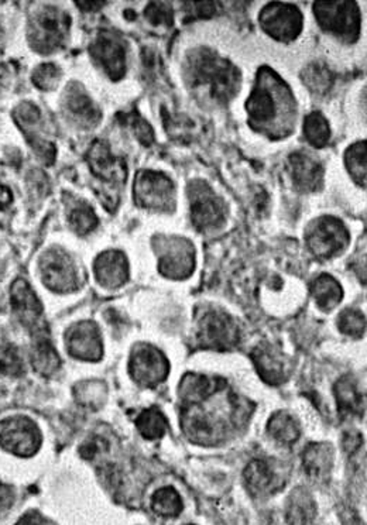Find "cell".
<instances>
[{
  "mask_svg": "<svg viewBox=\"0 0 367 525\" xmlns=\"http://www.w3.org/2000/svg\"><path fill=\"white\" fill-rule=\"evenodd\" d=\"M70 16L54 6H42L33 10L29 20V42L40 54H52L67 39Z\"/></svg>",
  "mask_w": 367,
  "mask_h": 525,
  "instance_id": "6da1fadb",
  "label": "cell"
},
{
  "mask_svg": "<svg viewBox=\"0 0 367 525\" xmlns=\"http://www.w3.org/2000/svg\"><path fill=\"white\" fill-rule=\"evenodd\" d=\"M191 77L195 85H210L216 99H231L239 88V72L236 68L212 52H202L193 57Z\"/></svg>",
  "mask_w": 367,
  "mask_h": 525,
  "instance_id": "7a4b0ae2",
  "label": "cell"
},
{
  "mask_svg": "<svg viewBox=\"0 0 367 525\" xmlns=\"http://www.w3.org/2000/svg\"><path fill=\"white\" fill-rule=\"evenodd\" d=\"M40 445L42 434L27 417H14L0 424V446L5 451L29 458L39 451Z\"/></svg>",
  "mask_w": 367,
  "mask_h": 525,
  "instance_id": "3957f363",
  "label": "cell"
},
{
  "mask_svg": "<svg viewBox=\"0 0 367 525\" xmlns=\"http://www.w3.org/2000/svg\"><path fill=\"white\" fill-rule=\"evenodd\" d=\"M40 273L45 287L54 293H71L78 288L74 261L61 248H50L42 256Z\"/></svg>",
  "mask_w": 367,
  "mask_h": 525,
  "instance_id": "277c9868",
  "label": "cell"
},
{
  "mask_svg": "<svg viewBox=\"0 0 367 525\" xmlns=\"http://www.w3.org/2000/svg\"><path fill=\"white\" fill-rule=\"evenodd\" d=\"M135 201L146 210H168L174 202V185L155 171H140L135 180Z\"/></svg>",
  "mask_w": 367,
  "mask_h": 525,
  "instance_id": "5b68a950",
  "label": "cell"
},
{
  "mask_svg": "<svg viewBox=\"0 0 367 525\" xmlns=\"http://www.w3.org/2000/svg\"><path fill=\"white\" fill-rule=\"evenodd\" d=\"M10 298H12V308H14V314L20 319V323L30 329L33 338L49 335L44 321H42V303L27 281L22 280V278L14 281Z\"/></svg>",
  "mask_w": 367,
  "mask_h": 525,
  "instance_id": "8992f818",
  "label": "cell"
},
{
  "mask_svg": "<svg viewBox=\"0 0 367 525\" xmlns=\"http://www.w3.org/2000/svg\"><path fill=\"white\" fill-rule=\"evenodd\" d=\"M129 370L136 383L155 387L167 379L170 364L158 349L143 345L133 351Z\"/></svg>",
  "mask_w": 367,
  "mask_h": 525,
  "instance_id": "52a82bcc",
  "label": "cell"
},
{
  "mask_svg": "<svg viewBox=\"0 0 367 525\" xmlns=\"http://www.w3.org/2000/svg\"><path fill=\"white\" fill-rule=\"evenodd\" d=\"M349 236L345 226L334 218H323L314 225L306 236V243L316 258H329L348 245Z\"/></svg>",
  "mask_w": 367,
  "mask_h": 525,
  "instance_id": "ba28073f",
  "label": "cell"
},
{
  "mask_svg": "<svg viewBox=\"0 0 367 525\" xmlns=\"http://www.w3.org/2000/svg\"><path fill=\"white\" fill-rule=\"evenodd\" d=\"M201 345L213 351H228L238 345L239 329L231 316L223 313H208L201 321Z\"/></svg>",
  "mask_w": 367,
  "mask_h": 525,
  "instance_id": "9c48e42d",
  "label": "cell"
},
{
  "mask_svg": "<svg viewBox=\"0 0 367 525\" xmlns=\"http://www.w3.org/2000/svg\"><path fill=\"white\" fill-rule=\"evenodd\" d=\"M260 23L265 32L274 39L290 42L301 32L303 16L296 6L273 4L261 12Z\"/></svg>",
  "mask_w": 367,
  "mask_h": 525,
  "instance_id": "30bf717a",
  "label": "cell"
},
{
  "mask_svg": "<svg viewBox=\"0 0 367 525\" xmlns=\"http://www.w3.org/2000/svg\"><path fill=\"white\" fill-rule=\"evenodd\" d=\"M90 55L98 64L112 78L119 81L126 72V50L122 40L117 39L112 33H100L89 47Z\"/></svg>",
  "mask_w": 367,
  "mask_h": 525,
  "instance_id": "8fae6325",
  "label": "cell"
},
{
  "mask_svg": "<svg viewBox=\"0 0 367 525\" xmlns=\"http://www.w3.org/2000/svg\"><path fill=\"white\" fill-rule=\"evenodd\" d=\"M315 14L324 29L336 33L339 36L358 34L359 14L353 4H315Z\"/></svg>",
  "mask_w": 367,
  "mask_h": 525,
  "instance_id": "7c38bea8",
  "label": "cell"
},
{
  "mask_svg": "<svg viewBox=\"0 0 367 525\" xmlns=\"http://www.w3.org/2000/svg\"><path fill=\"white\" fill-rule=\"evenodd\" d=\"M191 218L200 230H216L225 222L222 203L203 184H200V188H193Z\"/></svg>",
  "mask_w": 367,
  "mask_h": 525,
  "instance_id": "4fadbf2b",
  "label": "cell"
},
{
  "mask_svg": "<svg viewBox=\"0 0 367 525\" xmlns=\"http://www.w3.org/2000/svg\"><path fill=\"white\" fill-rule=\"evenodd\" d=\"M67 348L70 355L87 361L102 358L103 348L99 328L94 323H81L67 333Z\"/></svg>",
  "mask_w": 367,
  "mask_h": 525,
  "instance_id": "5bb4252c",
  "label": "cell"
},
{
  "mask_svg": "<svg viewBox=\"0 0 367 525\" xmlns=\"http://www.w3.org/2000/svg\"><path fill=\"white\" fill-rule=\"evenodd\" d=\"M88 163L95 177L105 183L120 184L126 181V163L123 158L115 157L109 145L105 142H95L88 153Z\"/></svg>",
  "mask_w": 367,
  "mask_h": 525,
  "instance_id": "9a60e30c",
  "label": "cell"
},
{
  "mask_svg": "<svg viewBox=\"0 0 367 525\" xmlns=\"http://www.w3.org/2000/svg\"><path fill=\"white\" fill-rule=\"evenodd\" d=\"M94 270L100 286L107 288L120 287L129 277L127 260L117 250L102 253L95 261Z\"/></svg>",
  "mask_w": 367,
  "mask_h": 525,
  "instance_id": "2e32d148",
  "label": "cell"
},
{
  "mask_svg": "<svg viewBox=\"0 0 367 525\" xmlns=\"http://www.w3.org/2000/svg\"><path fill=\"white\" fill-rule=\"evenodd\" d=\"M158 268L168 278L180 280L188 277L193 270V250L190 243L177 240L171 245L168 252L160 258Z\"/></svg>",
  "mask_w": 367,
  "mask_h": 525,
  "instance_id": "e0dca14e",
  "label": "cell"
},
{
  "mask_svg": "<svg viewBox=\"0 0 367 525\" xmlns=\"http://www.w3.org/2000/svg\"><path fill=\"white\" fill-rule=\"evenodd\" d=\"M291 174L296 187L304 191H314L323 181V167L306 153H294L290 157Z\"/></svg>",
  "mask_w": 367,
  "mask_h": 525,
  "instance_id": "ac0fdd59",
  "label": "cell"
},
{
  "mask_svg": "<svg viewBox=\"0 0 367 525\" xmlns=\"http://www.w3.org/2000/svg\"><path fill=\"white\" fill-rule=\"evenodd\" d=\"M65 108L81 127H92L99 122V109L80 87H71L67 90Z\"/></svg>",
  "mask_w": 367,
  "mask_h": 525,
  "instance_id": "d6986e66",
  "label": "cell"
},
{
  "mask_svg": "<svg viewBox=\"0 0 367 525\" xmlns=\"http://www.w3.org/2000/svg\"><path fill=\"white\" fill-rule=\"evenodd\" d=\"M245 481L251 493H273L278 489V477L274 474L270 464L265 461H251L245 469Z\"/></svg>",
  "mask_w": 367,
  "mask_h": 525,
  "instance_id": "ffe728a7",
  "label": "cell"
},
{
  "mask_svg": "<svg viewBox=\"0 0 367 525\" xmlns=\"http://www.w3.org/2000/svg\"><path fill=\"white\" fill-rule=\"evenodd\" d=\"M34 339L32 349L33 368L37 373L42 376H52L55 371H59L60 361L59 355L50 341L49 335L37 336Z\"/></svg>",
  "mask_w": 367,
  "mask_h": 525,
  "instance_id": "44dd1931",
  "label": "cell"
},
{
  "mask_svg": "<svg viewBox=\"0 0 367 525\" xmlns=\"http://www.w3.org/2000/svg\"><path fill=\"white\" fill-rule=\"evenodd\" d=\"M336 401L342 414L346 416H363L364 396L358 390L356 383L349 376L341 379L335 386Z\"/></svg>",
  "mask_w": 367,
  "mask_h": 525,
  "instance_id": "7402d4cb",
  "label": "cell"
},
{
  "mask_svg": "<svg viewBox=\"0 0 367 525\" xmlns=\"http://www.w3.org/2000/svg\"><path fill=\"white\" fill-rule=\"evenodd\" d=\"M215 379L211 380L201 374H187L181 383V396L188 403L195 404L212 396L215 391L221 390L225 383H216Z\"/></svg>",
  "mask_w": 367,
  "mask_h": 525,
  "instance_id": "603a6c76",
  "label": "cell"
},
{
  "mask_svg": "<svg viewBox=\"0 0 367 525\" xmlns=\"http://www.w3.org/2000/svg\"><path fill=\"white\" fill-rule=\"evenodd\" d=\"M251 359L255 361L260 378L268 384H280L284 380L283 361L274 353L271 349H255L251 353Z\"/></svg>",
  "mask_w": 367,
  "mask_h": 525,
  "instance_id": "cb8c5ba5",
  "label": "cell"
},
{
  "mask_svg": "<svg viewBox=\"0 0 367 525\" xmlns=\"http://www.w3.org/2000/svg\"><path fill=\"white\" fill-rule=\"evenodd\" d=\"M304 469L309 476L321 477L331 472L334 455L326 444H311L303 455Z\"/></svg>",
  "mask_w": 367,
  "mask_h": 525,
  "instance_id": "d4e9b609",
  "label": "cell"
},
{
  "mask_svg": "<svg viewBox=\"0 0 367 525\" xmlns=\"http://www.w3.org/2000/svg\"><path fill=\"white\" fill-rule=\"evenodd\" d=\"M248 112L251 120L255 122L263 123L274 119L278 112V105L268 88L258 87L253 90V94L248 100Z\"/></svg>",
  "mask_w": 367,
  "mask_h": 525,
  "instance_id": "484cf974",
  "label": "cell"
},
{
  "mask_svg": "<svg viewBox=\"0 0 367 525\" xmlns=\"http://www.w3.org/2000/svg\"><path fill=\"white\" fill-rule=\"evenodd\" d=\"M315 303L319 308L324 311H331L338 305L342 298V288L335 278L331 277L328 274H323L321 277L316 278L311 286Z\"/></svg>",
  "mask_w": 367,
  "mask_h": 525,
  "instance_id": "4316f807",
  "label": "cell"
},
{
  "mask_svg": "<svg viewBox=\"0 0 367 525\" xmlns=\"http://www.w3.org/2000/svg\"><path fill=\"white\" fill-rule=\"evenodd\" d=\"M315 516V504L304 490H296L287 504V522L288 525H306Z\"/></svg>",
  "mask_w": 367,
  "mask_h": 525,
  "instance_id": "83f0119b",
  "label": "cell"
},
{
  "mask_svg": "<svg viewBox=\"0 0 367 525\" xmlns=\"http://www.w3.org/2000/svg\"><path fill=\"white\" fill-rule=\"evenodd\" d=\"M268 434L281 445H293L300 438V424L288 414H274L268 421Z\"/></svg>",
  "mask_w": 367,
  "mask_h": 525,
  "instance_id": "f1b7e54d",
  "label": "cell"
},
{
  "mask_svg": "<svg viewBox=\"0 0 367 525\" xmlns=\"http://www.w3.org/2000/svg\"><path fill=\"white\" fill-rule=\"evenodd\" d=\"M167 419L157 408H148L143 411L137 419L136 427L146 439H160L167 431Z\"/></svg>",
  "mask_w": 367,
  "mask_h": 525,
  "instance_id": "f546056e",
  "label": "cell"
},
{
  "mask_svg": "<svg viewBox=\"0 0 367 525\" xmlns=\"http://www.w3.org/2000/svg\"><path fill=\"white\" fill-rule=\"evenodd\" d=\"M152 509L162 517H177L183 511V502L177 490L163 487L152 497Z\"/></svg>",
  "mask_w": 367,
  "mask_h": 525,
  "instance_id": "4dcf8cb0",
  "label": "cell"
},
{
  "mask_svg": "<svg viewBox=\"0 0 367 525\" xmlns=\"http://www.w3.org/2000/svg\"><path fill=\"white\" fill-rule=\"evenodd\" d=\"M306 140L315 147H324L329 140V127L321 113H311L304 123Z\"/></svg>",
  "mask_w": 367,
  "mask_h": 525,
  "instance_id": "1f68e13d",
  "label": "cell"
},
{
  "mask_svg": "<svg viewBox=\"0 0 367 525\" xmlns=\"http://www.w3.org/2000/svg\"><path fill=\"white\" fill-rule=\"evenodd\" d=\"M304 82L315 94H325L334 84V75L323 64H313L304 72Z\"/></svg>",
  "mask_w": 367,
  "mask_h": 525,
  "instance_id": "d6a6232c",
  "label": "cell"
},
{
  "mask_svg": "<svg viewBox=\"0 0 367 525\" xmlns=\"http://www.w3.org/2000/svg\"><path fill=\"white\" fill-rule=\"evenodd\" d=\"M68 220L78 235H87V233L92 232L98 225L97 215L87 203H80L78 207L72 208Z\"/></svg>",
  "mask_w": 367,
  "mask_h": 525,
  "instance_id": "836d02e7",
  "label": "cell"
},
{
  "mask_svg": "<svg viewBox=\"0 0 367 525\" xmlns=\"http://www.w3.org/2000/svg\"><path fill=\"white\" fill-rule=\"evenodd\" d=\"M346 164L349 173L353 175L359 184H366V145L358 143L352 145L346 153Z\"/></svg>",
  "mask_w": 367,
  "mask_h": 525,
  "instance_id": "e575fe53",
  "label": "cell"
},
{
  "mask_svg": "<svg viewBox=\"0 0 367 525\" xmlns=\"http://www.w3.org/2000/svg\"><path fill=\"white\" fill-rule=\"evenodd\" d=\"M339 329L346 335L361 338L366 329V319L359 311L346 310L338 319Z\"/></svg>",
  "mask_w": 367,
  "mask_h": 525,
  "instance_id": "d590c367",
  "label": "cell"
},
{
  "mask_svg": "<svg viewBox=\"0 0 367 525\" xmlns=\"http://www.w3.org/2000/svg\"><path fill=\"white\" fill-rule=\"evenodd\" d=\"M61 71L57 65L47 62L36 68V71L33 72L32 81L39 89L50 90L57 85Z\"/></svg>",
  "mask_w": 367,
  "mask_h": 525,
  "instance_id": "8d00e7d4",
  "label": "cell"
},
{
  "mask_svg": "<svg viewBox=\"0 0 367 525\" xmlns=\"http://www.w3.org/2000/svg\"><path fill=\"white\" fill-rule=\"evenodd\" d=\"M123 123L135 132L136 139L139 140L142 145H152L153 140H155V133H153L150 125L145 119H142L137 113L125 115Z\"/></svg>",
  "mask_w": 367,
  "mask_h": 525,
  "instance_id": "74e56055",
  "label": "cell"
},
{
  "mask_svg": "<svg viewBox=\"0 0 367 525\" xmlns=\"http://www.w3.org/2000/svg\"><path fill=\"white\" fill-rule=\"evenodd\" d=\"M146 17L155 26H171L173 10L165 4H150L146 9Z\"/></svg>",
  "mask_w": 367,
  "mask_h": 525,
  "instance_id": "f35d334b",
  "label": "cell"
},
{
  "mask_svg": "<svg viewBox=\"0 0 367 525\" xmlns=\"http://www.w3.org/2000/svg\"><path fill=\"white\" fill-rule=\"evenodd\" d=\"M0 371L9 376H20L23 371V361L16 349H5L4 356L0 358Z\"/></svg>",
  "mask_w": 367,
  "mask_h": 525,
  "instance_id": "ab89813d",
  "label": "cell"
},
{
  "mask_svg": "<svg viewBox=\"0 0 367 525\" xmlns=\"http://www.w3.org/2000/svg\"><path fill=\"white\" fill-rule=\"evenodd\" d=\"M14 119L22 127V129L23 127H30V125H34L40 120L39 108L36 105L30 104V102H24L14 112Z\"/></svg>",
  "mask_w": 367,
  "mask_h": 525,
  "instance_id": "60d3db41",
  "label": "cell"
},
{
  "mask_svg": "<svg viewBox=\"0 0 367 525\" xmlns=\"http://www.w3.org/2000/svg\"><path fill=\"white\" fill-rule=\"evenodd\" d=\"M14 504V493L10 487L0 483V516H4L5 512Z\"/></svg>",
  "mask_w": 367,
  "mask_h": 525,
  "instance_id": "b9f144b4",
  "label": "cell"
},
{
  "mask_svg": "<svg viewBox=\"0 0 367 525\" xmlns=\"http://www.w3.org/2000/svg\"><path fill=\"white\" fill-rule=\"evenodd\" d=\"M16 525H52L49 520H45L42 514L36 511L27 512L26 516L22 517Z\"/></svg>",
  "mask_w": 367,
  "mask_h": 525,
  "instance_id": "7bdbcfd3",
  "label": "cell"
},
{
  "mask_svg": "<svg viewBox=\"0 0 367 525\" xmlns=\"http://www.w3.org/2000/svg\"><path fill=\"white\" fill-rule=\"evenodd\" d=\"M12 201H14V193H12V191L5 187V185H0V210H5V208L9 207Z\"/></svg>",
  "mask_w": 367,
  "mask_h": 525,
  "instance_id": "ee69618b",
  "label": "cell"
}]
</instances>
